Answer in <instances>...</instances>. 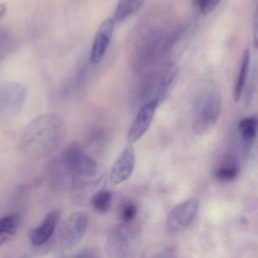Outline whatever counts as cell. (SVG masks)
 <instances>
[{"label":"cell","instance_id":"6da1fadb","mask_svg":"<svg viewBox=\"0 0 258 258\" xmlns=\"http://www.w3.org/2000/svg\"><path fill=\"white\" fill-rule=\"evenodd\" d=\"M66 133V123L58 115H40L25 128L19 142V149L28 158H44L61 145Z\"/></svg>","mask_w":258,"mask_h":258},{"label":"cell","instance_id":"7a4b0ae2","mask_svg":"<svg viewBox=\"0 0 258 258\" xmlns=\"http://www.w3.org/2000/svg\"><path fill=\"white\" fill-rule=\"evenodd\" d=\"M190 109L192 132L199 136L209 134L215 128L222 110L219 87L210 80H199L192 84Z\"/></svg>","mask_w":258,"mask_h":258},{"label":"cell","instance_id":"3957f363","mask_svg":"<svg viewBox=\"0 0 258 258\" xmlns=\"http://www.w3.org/2000/svg\"><path fill=\"white\" fill-rule=\"evenodd\" d=\"M110 258H139L140 232L135 223H123L115 227L107 239Z\"/></svg>","mask_w":258,"mask_h":258},{"label":"cell","instance_id":"277c9868","mask_svg":"<svg viewBox=\"0 0 258 258\" xmlns=\"http://www.w3.org/2000/svg\"><path fill=\"white\" fill-rule=\"evenodd\" d=\"M178 78V66L168 64L159 73L150 77L143 88V97L148 101L154 99L161 104L170 95Z\"/></svg>","mask_w":258,"mask_h":258},{"label":"cell","instance_id":"5b68a950","mask_svg":"<svg viewBox=\"0 0 258 258\" xmlns=\"http://www.w3.org/2000/svg\"><path fill=\"white\" fill-rule=\"evenodd\" d=\"M61 163L72 177L89 176L99 172L97 162L78 143H72L61 154Z\"/></svg>","mask_w":258,"mask_h":258},{"label":"cell","instance_id":"8992f818","mask_svg":"<svg viewBox=\"0 0 258 258\" xmlns=\"http://www.w3.org/2000/svg\"><path fill=\"white\" fill-rule=\"evenodd\" d=\"M26 88L16 82L0 85V122L8 121L17 115L25 104Z\"/></svg>","mask_w":258,"mask_h":258},{"label":"cell","instance_id":"52a82bcc","mask_svg":"<svg viewBox=\"0 0 258 258\" xmlns=\"http://www.w3.org/2000/svg\"><path fill=\"white\" fill-rule=\"evenodd\" d=\"M199 211V201L195 198L188 199L171 209L166 217V231L175 235L185 230L195 220Z\"/></svg>","mask_w":258,"mask_h":258},{"label":"cell","instance_id":"ba28073f","mask_svg":"<svg viewBox=\"0 0 258 258\" xmlns=\"http://www.w3.org/2000/svg\"><path fill=\"white\" fill-rule=\"evenodd\" d=\"M88 226V215L83 211L75 212L63 222L59 231V242L62 248L75 247L85 236Z\"/></svg>","mask_w":258,"mask_h":258},{"label":"cell","instance_id":"9c48e42d","mask_svg":"<svg viewBox=\"0 0 258 258\" xmlns=\"http://www.w3.org/2000/svg\"><path fill=\"white\" fill-rule=\"evenodd\" d=\"M105 181L106 176L100 171L89 176L73 177L71 184L72 200L79 206L85 205L97 191L102 189Z\"/></svg>","mask_w":258,"mask_h":258},{"label":"cell","instance_id":"30bf717a","mask_svg":"<svg viewBox=\"0 0 258 258\" xmlns=\"http://www.w3.org/2000/svg\"><path fill=\"white\" fill-rule=\"evenodd\" d=\"M158 105L159 103L154 99L148 102H145L142 105V107L140 108L139 112L137 113L136 117L134 118L128 130V133H127L128 142L133 143L138 141L147 132L153 120V117Z\"/></svg>","mask_w":258,"mask_h":258},{"label":"cell","instance_id":"8fae6325","mask_svg":"<svg viewBox=\"0 0 258 258\" xmlns=\"http://www.w3.org/2000/svg\"><path fill=\"white\" fill-rule=\"evenodd\" d=\"M114 26L115 22L112 17L105 19L99 26L91 48V55H90V60L92 63H99L111 42L113 32H114Z\"/></svg>","mask_w":258,"mask_h":258},{"label":"cell","instance_id":"7c38bea8","mask_svg":"<svg viewBox=\"0 0 258 258\" xmlns=\"http://www.w3.org/2000/svg\"><path fill=\"white\" fill-rule=\"evenodd\" d=\"M135 166V152L131 144H128L116 159L110 172V181L114 185L120 184L128 179Z\"/></svg>","mask_w":258,"mask_h":258},{"label":"cell","instance_id":"4fadbf2b","mask_svg":"<svg viewBox=\"0 0 258 258\" xmlns=\"http://www.w3.org/2000/svg\"><path fill=\"white\" fill-rule=\"evenodd\" d=\"M58 219L59 212H50L38 227L33 228L28 232V238L30 242L34 246H40L46 243L52 236L54 229L57 225Z\"/></svg>","mask_w":258,"mask_h":258},{"label":"cell","instance_id":"5bb4252c","mask_svg":"<svg viewBox=\"0 0 258 258\" xmlns=\"http://www.w3.org/2000/svg\"><path fill=\"white\" fill-rule=\"evenodd\" d=\"M250 67H251V54H250V50L246 49L243 52V55L241 58V62H240V67H239V71H238V75H237V80H236L234 90H233V98H234L235 102H239L240 99L242 98V95L244 93L246 83H247V80L249 77Z\"/></svg>","mask_w":258,"mask_h":258},{"label":"cell","instance_id":"9a60e30c","mask_svg":"<svg viewBox=\"0 0 258 258\" xmlns=\"http://www.w3.org/2000/svg\"><path fill=\"white\" fill-rule=\"evenodd\" d=\"M146 0H119L114 11V22H122L141 9Z\"/></svg>","mask_w":258,"mask_h":258},{"label":"cell","instance_id":"2e32d148","mask_svg":"<svg viewBox=\"0 0 258 258\" xmlns=\"http://www.w3.org/2000/svg\"><path fill=\"white\" fill-rule=\"evenodd\" d=\"M257 118L255 116H250L242 119L238 124V132L247 148L251 146L255 140L257 133Z\"/></svg>","mask_w":258,"mask_h":258},{"label":"cell","instance_id":"e0dca14e","mask_svg":"<svg viewBox=\"0 0 258 258\" xmlns=\"http://www.w3.org/2000/svg\"><path fill=\"white\" fill-rule=\"evenodd\" d=\"M19 224L18 215L11 214L0 218V247L13 238Z\"/></svg>","mask_w":258,"mask_h":258},{"label":"cell","instance_id":"ac0fdd59","mask_svg":"<svg viewBox=\"0 0 258 258\" xmlns=\"http://www.w3.org/2000/svg\"><path fill=\"white\" fill-rule=\"evenodd\" d=\"M238 165L232 159H228L214 171V175L219 180L228 181L234 179L238 175Z\"/></svg>","mask_w":258,"mask_h":258},{"label":"cell","instance_id":"d6986e66","mask_svg":"<svg viewBox=\"0 0 258 258\" xmlns=\"http://www.w3.org/2000/svg\"><path fill=\"white\" fill-rule=\"evenodd\" d=\"M93 208L100 213H105L109 210L112 204V194L107 189H100L90 200Z\"/></svg>","mask_w":258,"mask_h":258},{"label":"cell","instance_id":"ffe728a7","mask_svg":"<svg viewBox=\"0 0 258 258\" xmlns=\"http://www.w3.org/2000/svg\"><path fill=\"white\" fill-rule=\"evenodd\" d=\"M15 47V40L7 29L0 27V61L4 60Z\"/></svg>","mask_w":258,"mask_h":258},{"label":"cell","instance_id":"44dd1931","mask_svg":"<svg viewBox=\"0 0 258 258\" xmlns=\"http://www.w3.org/2000/svg\"><path fill=\"white\" fill-rule=\"evenodd\" d=\"M138 213V208L134 203H126L120 211V217L123 223L133 222Z\"/></svg>","mask_w":258,"mask_h":258},{"label":"cell","instance_id":"7402d4cb","mask_svg":"<svg viewBox=\"0 0 258 258\" xmlns=\"http://www.w3.org/2000/svg\"><path fill=\"white\" fill-rule=\"evenodd\" d=\"M221 0H192V5L203 14L211 13L219 5Z\"/></svg>","mask_w":258,"mask_h":258},{"label":"cell","instance_id":"603a6c76","mask_svg":"<svg viewBox=\"0 0 258 258\" xmlns=\"http://www.w3.org/2000/svg\"><path fill=\"white\" fill-rule=\"evenodd\" d=\"M255 87H256V77H255V69H253V73L250 76V81L245 91V103L247 105H249L253 99V96L255 93Z\"/></svg>","mask_w":258,"mask_h":258},{"label":"cell","instance_id":"cb8c5ba5","mask_svg":"<svg viewBox=\"0 0 258 258\" xmlns=\"http://www.w3.org/2000/svg\"><path fill=\"white\" fill-rule=\"evenodd\" d=\"M155 258H177V253L176 250L172 247L166 248L161 250L156 256Z\"/></svg>","mask_w":258,"mask_h":258},{"label":"cell","instance_id":"d4e9b609","mask_svg":"<svg viewBox=\"0 0 258 258\" xmlns=\"http://www.w3.org/2000/svg\"><path fill=\"white\" fill-rule=\"evenodd\" d=\"M254 32H253V38H254V45H257V12L255 10V14H254Z\"/></svg>","mask_w":258,"mask_h":258},{"label":"cell","instance_id":"484cf974","mask_svg":"<svg viewBox=\"0 0 258 258\" xmlns=\"http://www.w3.org/2000/svg\"><path fill=\"white\" fill-rule=\"evenodd\" d=\"M75 258H94L93 256H92V254L91 253H89V252H83V253H80L78 256H76Z\"/></svg>","mask_w":258,"mask_h":258},{"label":"cell","instance_id":"4316f807","mask_svg":"<svg viewBox=\"0 0 258 258\" xmlns=\"http://www.w3.org/2000/svg\"><path fill=\"white\" fill-rule=\"evenodd\" d=\"M5 11H6V6L4 4H0V21H1L2 17L4 16Z\"/></svg>","mask_w":258,"mask_h":258},{"label":"cell","instance_id":"83f0119b","mask_svg":"<svg viewBox=\"0 0 258 258\" xmlns=\"http://www.w3.org/2000/svg\"><path fill=\"white\" fill-rule=\"evenodd\" d=\"M19 258H32V257L29 256V255H23V256H21V257H19Z\"/></svg>","mask_w":258,"mask_h":258}]
</instances>
